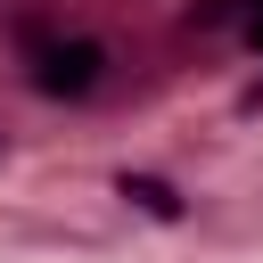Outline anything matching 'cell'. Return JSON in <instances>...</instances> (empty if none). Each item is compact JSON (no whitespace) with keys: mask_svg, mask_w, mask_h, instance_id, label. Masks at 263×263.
Masks as SVG:
<instances>
[{"mask_svg":"<svg viewBox=\"0 0 263 263\" xmlns=\"http://www.w3.org/2000/svg\"><path fill=\"white\" fill-rule=\"evenodd\" d=\"M107 41L90 33H25V82L41 99H99L107 90Z\"/></svg>","mask_w":263,"mask_h":263,"instance_id":"1","label":"cell"},{"mask_svg":"<svg viewBox=\"0 0 263 263\" xmlns=\"http://www.w3.org/2000/svg\"><path fill=\"white\" fill-rule=\"evenodd\" d=\"M115 197L132 214H148V222H189V189L164 181V173H115Z\"/></svg>","mask_w":263,"mask_h":263,"instance_id":"2","label":"cell"},{"mask_svg":"<svg viewBox=\"0 0 263 263\" xmlns=\"http://www.w3.org/2000/svg\"><path fill=\"white\" fill-rule=\"evenodd\" d=\"M247 49H255V58H263V16H247Z\"/></svg>","mask_w":263,"mask_h":263,"instance_id":"3","label":"cell"}]
</instances>
